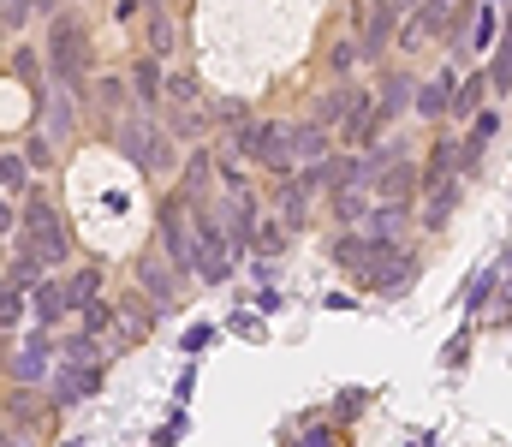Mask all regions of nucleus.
I'll return each mask as SVG.
<instances>
[{"label":"nucleus","mask_w":512,"mask_h":447,"mask_svg":"<svg viewBox=\"0 0 512 447\" xmlns=\"http://www.w3.org/2000/svg\"><path fill=\"white\" fill-rule=\"evenodd\" d=\"M227 328H233V334H245V340H262V334H268V322H256L251 310H239V316H233Z\"/></svg>","instance_id":"37998d69"},{"label":"nucleus","mask_w":512,"mask_h":447,"mask_svg":"<svg viewBox=\"0 0 512 447\" xmlns=\"http://www.w3.org/2000/svg\"><path fill=\"white\" fill-rule=\"evenodd\" d=\"M310 203H316V197L304 191V179H298V173H286V179L274 185V197H268V209H274L292 233H304V227H310Z\"/></svg>","instance_id":"6ab92c4d"},{"label":"nucleus","mask_w":512,"mask_h":447,"mask_svg":"<svg viewBox=\"0 0 512 447\" xmlns=\"http://www.w3.org/2000/svg\"><path fill=\"white\" fill-rule=\"evenodd\" d=\"M54 138H48V132H42V126H30V132H24V155H30V167H36V173H54V167H60V155H54Z\"/></svg>","instance_id":"7c9ffc66"},{"label":"nucleus","mask_w":512,"mask_h":447,"mask_svg":"<svg viewBox=\"0 0 512 447\" xmlns=\"http://www.w3.org/2000/svg\"><path fill=\"white\" fill-rule=\"evenodd\" d=\"M143 42H149L155 54H173V48H179V18H173L161 0H149V18H143Z\"/></svg>","instance_id":"bb28decb"},{"label":"nucleus","mask_w":512,"mask_h":447,"mask_svg":"<svg viewBox=\"0 0 512 447\" xmlns=\"http://www.w3.org/2000/svg\"><path fill=\"white\" fill-rule=\"evenodd\" d=\"M36 6H42V18H54V12H66L72 0H36Z\"/></svg>","instance_id":"a18cd8bd"},{"label":"nucleus","mask_w":512,"mask_h":447,"mask_svg":"<svg viewBox=\"0 0 512 447\" xmlns=\"http://www.w3.org/2000/svg\"><path fill=\"white\" fill-rule=\"evenodd\" d=\"M501 275H507L501 263H483V269L465 281V298H459V304H465V316H477V322H483V310H489V298H495V287H501Z\"/></svg>","instance_id":"393cba45"},{"label":"nucleus","mask_w":512,"mask_h":447,"mask_svg":"<svg viewBox=\"0 0 512 447\" xmlns=\"http://www.w3.org/2000/svg\"><path fill=\"white\" fill-rule=\"evenodd\" d=\"M251 304H256V310H262V316H274V310H280V304H286V298H280V287H268V281H256Z\"/></svg>","instance_id":"79ce46f5"},{"label":"nucleus","mask_w":512,"mask_h":447,"mask_svg":"<svg viewBox=\"0 0 512 447\" xmlns=\"http://www.w3.org/2000/svg\"><path fill=\"white\" fill-rule=\"evenodd\" d=\"M376 197H405V203H423V161H411V149L393 161V167H382V179L370 185Z\"/></svg>","instance_id":"a211bd4d"},{"label":"nucleus","mask_w":512,"mask_h":447,"mask_svg":"<svg viewBox=\"0 0 512 447\" xmlns=\"http://www.w3.org/2000/svg\"><path fill=\"white\" fill-rule=\"evenodd\" d=\"M191 388H197V370H179V382H173V400H179V406H191Z\"/></svg>","instance_id":"c03bdc74"},{"label":"nucleus","mask_w":512,"mask_h":447,"mask_svg":"<svg viewBox=\"0 0 512 447\" xmlns=\"http://www.w3.org/2000/svg\"><path fill=\"white\" fill-rule=\"evenodd\" d=\"M483 322H489V328H512V275H501V287H495V298H489Z\"/></svg>","instance_id":"f704fd0d"},{"label":"nucleus","mask_w":512,"mask_h":447,"mask_svg":"<svg viewBox=\"0 0 512 447\" xmlns=\"http://www.w3.org/2000/svg\"><path fill=\"white\" fill-rule=\"evenodd\" d=\"M292 239H298V233H292V227H286V221H280L268 203H262V221H256V257H274V263H280Z\"/></svg>","instance_id":"a878e982"},{"label":"nucleus","mask_w":512,"mask_h":447,"mask_svg":"<svg viewBox=\"0 0 512 447\" xmlns=\"http://www.w3.org/2000/svg\"><path fill=\"white\" fill-rule=\"evenodd\" d=\"M328 257H334L340 275H352L364 293H382V298H405L423 275V257L405 239H376L370 227H340Z\"/></svg>","instance_id":"f257e3e1"},{"label":"nucleus","mask_w":512,"mask_h":447,"mask_svg":"<svg viewBox=\"0 0 512 447\" xmlns=\"http://www.w3.org/2000/svg\"><path fill=\"white\" fill-rule=\"evenodd\" d=\"M72 6H78V0H72Z\"/></svg>","instance_id":"09e8293b"},{"label":"nucleus","mask_w":512,"mask_h":447,"mask_svg":"<svg viewBox=\"0 0 512 447\" xmlns=\"http://www.w3.org/2000/svg\"><path fill=\"white\" fill-rule=\"evenodd\" d=\"M30 18H42V6H36V0H0V24H6V36H24V30H30Z\"/></svg>","instance_id":"72a5a7b5"},{"label":"nucleus","mask_w":512,"mask_h":447,"mask_svg":"<svg viewBox=\"0 0 512 447\" xmlns=\"http://www.w3.org/2000/svg\"><path fill=\"white\" fill-rule=\"evenodd\" d=\"M471 322H477V316H471ZM471 322H465V328H459V334L447 340V352H441V364H465V358H471Z\"/></svg>","instance_id":"a19ab883"},{"label":"nucleus","mask_w":512,"mask_h":447,"mask_svg":"<svg viewBox=\"0 0 512 447\" xmlns=\"http://www.w3.org/2000/svg\"><path fill=\"white\" fill-rule=\"evenodd\" d=\"M131 281H137L143 293L173 316V310H179V293H185V281H191V275H185V269H173V257H167V251H143V257L131 263Z\"/></svg>","instance_id":"6e6552de"},{"label":"nucleus","mask_w":512,"mask_h":447,"mask_svg":"<svg viewBox=\"0 0 512 447\" xmlns=\"http://www.w3.org/2000/svg\"><path fill=\"white\" fill-rule=\"evenodd\" d=\"M161 120H167V132H173L179 144H203V132L215 126V114H209V108H179V102H167V108H161Z\"/></svg>","instance_id":"4be33fe9"},{"label":"nucleus","mask_w":512,"mask_h":447,"mask_svg":"<svg viewBox=\"0 0 512 447\" xmlns=\"http://www.w3.org/2000/svg\"><path fill=\"white\" fill-rule=\"evenodd\" d=\"M108 149H120L131 167L149 179V185H173L179 179V167H185V155H179V138L167 132V120L161 114H143V108H131L120 120H108Z\"/></svg>","instance_id":"f03ea898"},{"label":"nucleus","mask_w":512,"mask_h":447,"mask_svg":"<svg viewBox=\"0 0 512 447\" xmlns=\"http://www.w3.org/2000/svg\"><path fill=\"white\" fill-rule=\"evenodd\" d=\"M102 382H108V358H60L54 376H48V406L54 412L84 406V400L102 394Z\"/></svg>","instance_id":"423d86ee"},{"label":"nucleus","mask_w":512,"mask_h":447,"mask_svg":"<svg viewBox=\"0 0 512 447\" xmlns=\"http://www.w3.org/2000/svg\"><path fill=\"white\" fill-rule=\"evenodd\" d=\"M78 316H84V328H90V334H108V328H114V293L90 298V304H84Z\"/></svg>","instance_id":"e433bc0d"},{"label":"nucleus","mask_w":512,"mask_h":447,"mask_svg":"<svg viewBox=\"0 0 512 447\" xmlns=\"http://www.w3.org/2000/svg\"><path fill=\"white\" fill-rule=\"evenodd\" d=\"M459 78H465V66L447 60L435 78L417 84V108H411V114H417L423 126H447V120H453V90H459Z\"/></svg>","instance_id":"9b49d317"},{"label":"nucleus","mask_w":512,"mask_h":447,"mask_svg":"<svg viewBox=\"0 0 512 447\" xmlns=\"http://www.w3.org/2000/svg\"><path fill=\"white\" fill-rule=\"evenodd\" d=\"M66 298H72V310H84L90 298H102V269H96V263H78V269L66 275Z\"/></svg>","instance_id":"c756f323"},{"label":"nucleus","mask_w":512,"mask_h":447,"mask_svg":"<svg viewBox=\"0 0 512 447\" xmlns=\"http://www.w3.org/2000/svg\"><path fill=\"white\" fill-rule=\"evenodd\" d=\"M42 66H48V54H42L36 42H24V36H6V78H18V84H30V102H36V120H42V102H48V90H42Z\"/></svg>","instance_id":"f8f14e48"},{"label":"nucleus","mask_w":512,"mask_h":447,"mask_svg":"<svg viewBox=\"0 0 512 447\" xmlns=\"http://www.w3.org/2000/svg\"><path fill=\"white\" fill-rule=\"evenodd\" d=\"M215 340H221V328H215V322H191V328H185V340H179V352H185V358H203Z\"/></svg>","instance_id":"c9c22d12"},{"label":"nucleus","mask_w":512,"mask_h":447,"mask_svg":"<svg viewBox=\"0 0 512 447\" xmlns=\"http://www.w3.org/2000/svg\"><path fill=\"white\" fill-rule=\"evenodd\" d=\"M489 96H495L489 72H465V78H459V90H453V120H477Z\"/></svg>","instance_id":"b1692460"},{"label":"nucleus","mask_w":512,"mask_h":447,"mask_svg":"<svg viewBox=\"0 0 512 447\" xmlns=\"http://www.w3.org/2000/svg\"><path fill=\"white\" fill-rule=\"evenodd\" d=\"M42 54H48V78H54L60 90H78V96L90 102V78H96V42H90L84 18H78L72 6L48 18V42H42Z\"/></svg>","instance_id":"7ed1b4c3"},{"label":"nucleus","mask_w":512,"mask_h":447,"mask_svg":"<svg viewBox=\"0 0 512 447\" xmlns=\"http://www.w3.org/2000/svg\"><path fill=\"white\" fill-rule=\"evenodd\" d=\"M352 102H358V84H352V78H334L328 90H316V96H310V120H316V126H328V132H340V126H346V114H352Z\"/></svg>","instance_id":"f3484780"},{"label":"nucleus","mask_w":512,"mask_h":447,"mask_svg":"<svg viewBox=\"0 0 512 447\" xmlns=\"http://www.w3.org/2000/svg\"><path fill=\"white\" fill-rule=\"evenodd\" d=\"M24 298H30V293H18V287H6V293H0V328H6V340H12V334H18V322H24Z\"/></svg>","instance_id":"4c0bfd02"},{"label":"nucleus","mask_w":512,"mask_h":447,"mask_svg":"<svg viewBox=\"0 0 512 447\" xmlns=\"http://www.w3.org/2000/svg\"><path fill=\"white\" fill-rule=\"evenodd\" d=\"M209 114H215V126H227V132H233V126H245V120H251V108H245V102H239V96H221V102H209Z\"/></svg>","instance_id":"58836bf2"},{"label":"nucleus","mask_w":512,"mask_h":447,"mask_svg":"<svg viewBox=\"0 0 512 447\" xmlns=\"http://www.w3.org/2000/svg\"><path fill=\"white\" fill-rule=\"evenodd\" d=\"M447 173H459V144L441 132V138L429 144V155H423V185H435V179H447Z\"/></svg>","instance_id":"cd10ccee"},{"label":"nucleus","mask_w":512,"mask_h":447,"mask_svg":"<svg viewBox=\"0 0 512 447\" xmlns=\"http://www.w3.org/2000/svg\"><path fill=\"white\" fill-rule=\"evenodd\" d=\"M399 24H405V0H364V24H358L364 60H382L399 42Z\"/></svg>","instance_id":"9d476101"},{"label":"nucleus","mask_w":512,"mask_h":447,"mask_svg":"<svg viewBox=\"0 0 512 447\" xmlns=\"http://www.w3.org/2000/svg\"><path fill=\"white\" fill-rule=\"evenodd\" d=\"M465 173H447L435 185H423V203H417V233H447V221L465 209Z\"/></svg>","instance_id":"1a4fd4ad"},{"label":"nucleus","mask_w":512,"mask_h":447,"mask_svg":"<svg viewBox=\"0 0 512 447\" xmlns=\"http://www.w3.org/2000/svg\"><path fill=\"white\" fill-rule=\"evenodd\" d=\"M376 102H382V120L387 132L417 108V78H411V66H387L382 78H376Z\"/></svg>","instance_id":"4468645a"},{"label":"nucleus","mask_w":512,"mask_h":447,"mask_svg":"<svg viewBox=\"0 0 512 447\" xmlns=\"http://www.w3.org/2000/svg\"><path fill=\"white\" fill-rule=\"evenodd\" d=\"M370 197H376L370 185H340V191H328L322 203L334 209V221H340V227H364V215H370Z\"/></svg>","instance_id":"5701e85b"},{"label":"nucleus","mask_w":512,"mask_h":447,"mask_svg":"<svg viewBox=\"0 0 512 447\" xmlns=\"http://www.w3.org/2000/svg\"><path fill=\"white\" fill-rule=\"evenodd\" d=\"M197 96H203L197 72H185V66H167V102H179V108H197Z\"/></svg>","instance_id":"2f4dec72"},{"label":"nucleus","mask_w":512,"mask_h":447,"mask_svg":"<svg viewBox=\"0 0 512 447\" xmlns=\"http://www.w3.org/2000/svg\"><path fill=\"white\" fill-rule=\"evenodd\" d=\"M131 90H137V108H143V114H161V108H167V54L143 48V54L131 60Z\"/></svg>","instance_id":"ddd939ff"},{"label":"nucleus","mask_w":512,"mask_h":447,"mask_svg":"<svg viewBox=\"0 0 512 447\" xmlns=\"http://www.w3.org/2000/svg\"><path fill=\"white\" fill-rule=\"evenodd\" d=\"M411 6H423V0H405V12H411Z\"/></svg>","instance_id":"de8ad7c7"},{"label":"nucleus","mask_w":512,"mask_h":447,"mask_svg":"<svg viewBox=\"0 0 512 447\" xmlns=\"http://www.w3.org/2000/svg\"><path fill=\"white\" fill-rule=\"evenodd\" d=\"M358 66H364V42H358V30L340 36V42H328V78H352Z\"/></svg>","instance_id":"c85d7f7f"},{"label":"nucleus","mask_w":512,"mask_h":447,"mask_svg":"<svg viewBox=\"0 0 512 447\" xmlns=\"http://www.w3.org/2000/svg\"><path fill=\"white\" fill-rule=\"evenodd\" d=\"M364 406H370V388H346V394H340V400H334V406H328V412H334V418H340V424H352V418H358V412H364Z\"/></svg>","instance_id":"ea45409f"},{"label":"nucleus","mask_w":512,"mask_h":447,"mask_svg":"<svg viewBox=\"0 0 512 447\" xmlns=\"http://www.w3.org/2000/svg\"><path fill=\"white\" fill-rule=\"evenodd\" d=\"M0 185H6V197H12V203H24V197L36 191V167H30L24 144H6V149H0Z\"/></svg>","instance_id":"412c9836"},{"label":"nucleus","mask_w":512,"mask_h":447,"mask_svg":"<svg viewBox=\"0 0 512 447\" xmlns=\"http://www.w3.org/2000/svg\"><path fill=\"white\" fill-rule=\"evenodd\" d=\"M54 364H60V340H54V328H30V334H12V346H6V382H30V388H42L48 376H54Z\"/></svg>","instance_id":"39448f33"},{"label":"nucleus","mask_w":512,"mask_h":447,"mask_svg":"<svg viewBox=\"0 0 512 447\" xmlns=\"http://www.w3.org/2000/svg\"><path fill=\"white\" fill-rule=\"evenodd\" d=\"M137 108V90H131V72L120 78V72H96L90 78V114L96 120H120V114H131Z\"/></svg>","instance_id":"2eb2a0df"},{"label":"nucleus","mask_w":512,"mask_h":447,"mask_svg":"<svg viewBox=\"0 0 512 447\" xmlns=\"http://www.w3.org/2000/svg\"><path fill=\"white\" fill-rule=\"evenodd\" d=\"M495 263H501V269H507V275H512V239H507V245H501V257H495Z\"/></svg>","instance_id":"49530a36"},{"label":"nucleus","mask_w":512,"mask_h":447,"mask_svg":"<svg viewBox=\"0 0 512 447\" xmlns=\"http://www.w3.org/2000/svg\"><path fill=\"white\" fill-rule=\"evenodd\" d=\"M18 239L36 245V251L48 257V269H72V233H66V221H60V203H54L42 185L24 197V227H18Z\"/></svg>","instance_id":"20e7f679"},{"label":"nucleus","mask_w":512,"mask_h":447,"mask_svg":"<svg viewBox=\"0 0 512 447\" xmlns=\"http://www.w3.org/2000/svg\"><path fill=\"white\" fill-rule=\"evenodd\" d=\"M167 310L155 304V298L143 293L137 281H131L126 293H114V340H120V352H131V346H143L149 334H155V322H161Z\"/></svg>","instance_id":"0eeeda50"},{"label":"nucleus","mask_w":512,"mask_h":447,"mask_svg":"<svg viewBox=\"0 0 512 447\" xmlns=\"http://www.w3.org/2000/svg\"><path fill=\"white\" fill-rule=\"evenodd\" d=\"M364 227H370L376 239H411V233H417V203H405V197H376L370 215H364Z\"/></svg>","instance_id":"dca6fc26"},{"label":"nucleus","mask_w":512,"mask_h":447,"mask_svg":"<svg viewBox=\"0 0 512 447\" xmlns=\"http://www.w3.org/2000/svg\"><path fill=\"white\" fill-rule=\"evenodd\" d=\"M495 12H501L495 0H483V6H477V30H471V60H477V54L489 60V48H495Z\"/></svg>","instance_id":"473e14b6"},{"label":"nucleus","mask_w":512,"mask_h":447,"mask_svg":"<svg viewBox=\"0 0 512 447\" xmlns=\"http://www.w3.org/2000/svg\"><path fill=\"white\" fill-rule=\"evenodd\" d=\"M30 316L42 322V328H60L66 316H72V298H66V275H48L36 293H30Z\"/></svg>","instance_id":"aec40b11"}]
</instances>
